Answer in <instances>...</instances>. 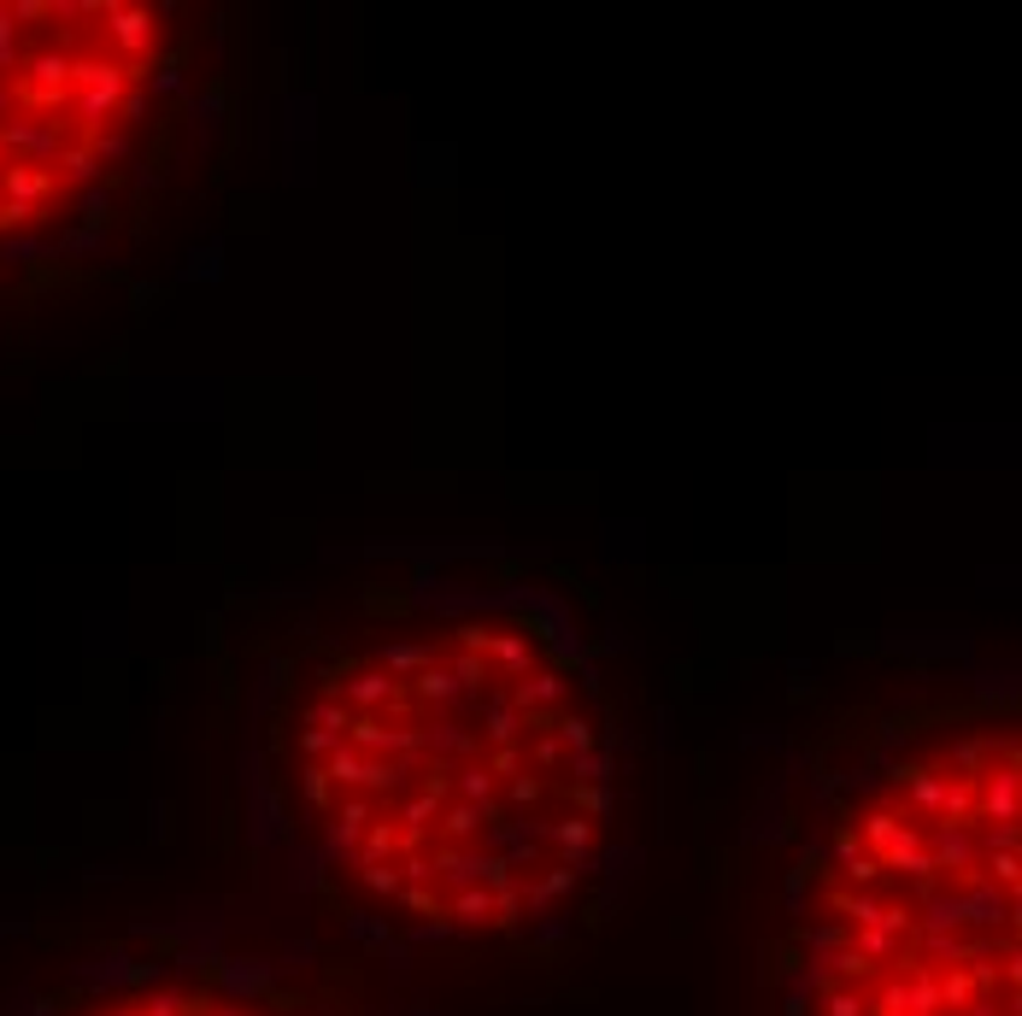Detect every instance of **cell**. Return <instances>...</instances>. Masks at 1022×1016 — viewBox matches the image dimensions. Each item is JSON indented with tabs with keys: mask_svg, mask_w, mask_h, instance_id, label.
Returning a JSON list of instances; mask_svg holds the SVG:
<instances>
[{
	"mask_svg": "<svg viewBox=\"0 0 1022 1016\" xmlns=\"http://www.w3.org/2000/svg\"><path fill=\"white\" fill-rule=\"evenodd\" d=\"M794 894L893 940L864 987H828L859 1016H1016V729L941 723L875 758L805 846Z\"/></svg>",
	"mask_w": 1022,
	"mask_h": 1016,
	"instance_id": "2",
	"label": "cell"
},
{
	"mask_svg": "<svg viewBox=\"0 0 1022 1016\" xmlns=\"http://www.w3.org/2000/svg\"><path fill=\"white\" fill-rule=\"evenodd\" d=\"M171 24L130 0L0 7V241L100 200L165 82Z\"/></svg>",
	"mask_w": 1022,
	"mask_h": 1016,
	"instance_id": "3",
	"label": "cell"
},
{
	"mask_svg": "<svg viewBox=\"0 0 1022 1016\" xmlns=\"http://www.w3.org/2000/svg\"><path fill=\"white\" fill-rule=\"evenodd\" d=\"M270 770L324 864L406 905L417 940L547 917L612 811L594 670L517 606L406 611L282 681Z\"/></svg>",
	"mask_w": 1022,
	"mask_h": 1016,
	"instance_id": "1",
	"label": "cell"
}]
</instances>
